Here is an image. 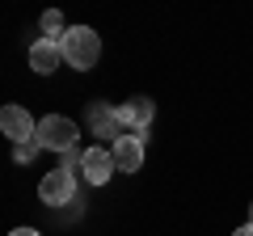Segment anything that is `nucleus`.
Returning a JSON list of instances; mask_svg holds the SVG:
<instances>
[{
	"label": "nucleus",
	"mask_w": 253,
	"mask_h": 236,
	"mask_svg": "<svg viewBox=\"0 0 253 236\" xmlns=\"http://www.w3.org/2000/svg\"><path fill=\"white\" fill-rule=\"evenodd\" d=\"M232 236H253V224H245V228H236Z\"/></svg>",
	"instance_id": "nucleus-13"
},
{
	"label": "nucleus",
	"mask_w": 253,
	"mask_h": 236,
	"mask_svg": "<svg viewBox=\"0 0 253 236\" xmlns=\"http://www.w3.org/2000/svg\"><path fill=\"white\" fill-rule=\"evenodd\" d=\"M9 236H38V232H34V228H13Z\"/></svg>",
	"instance_id": "nucleus-12"
},
{
	"label": "nucleus",
	"mask_w": 253,
	"mask_h": 236,
	"mask_svg": "<svg viewBox=\"0 0 253 236\" xmlns=\"http://www.w3.org/2000/svg\"><path fill=\"white\" fill-rule=\"evenodd\" d=\"M76 139H81V127H76L72 118H59V114H46L42 122H38V148H46V152H72Z\"/></svg>",
	"instance_id": "nucleus-2"
},
{
	"label": "nucleus",
	"mask_w": 253,
	"mask_h": 236,
	"mask_svg": "<svg viewBox=\"0 0 253 236\" xmlns=\"http://www.w3.org/2000/svg\"><path fill=\"white\" fill-rule=\"evenodd\" d=\"M114 114H118L123 135H139V139H144L148 122H152V101H148V97H135V101H126V106H118Z\"/></svg>",
	"instance_id": "nucleus-5"
},
{
	"label": "nucleus",
	"mask_w": 253,
	"mask_h": 236,
	"mask_svg": "<svg viewBox=\"0 0 253 236\" xmlns=\"http://www.w3.org/2000/svg\"><path fill=\"white\" fill-rule=\"evenodd\" d=\"M34 152H38V139H34V144H26V148H17V160H30Z\"/></svg>",
	"instance_id": "nucleus-11"
},
{
	"label": "nucleus",
	"mask_w": 253,
	"mask_h": 236,
	"mask_svg": "<svg viewBox=\"0 0 253 236\" xmlns=\"http://www.w3.org/2000/svg\"><path fill=\"white\" fill-rule=\"evenodd\" d=\"M89 127L97 131V135H106V139H118V135H123L118 114L106 106V101H89Z\"/></svg>",
	"instance_id": "nucleus-9"
},
{
	"label": "nucleus",
	"mask_w": 253,
	"mask_h": 236,
	"mask_svg": "<svg viewBox=\"0 0 253 236\" xmlns=\"http://www.w3.org/2000/svg\"><path fill=\"white\" fill-rule=\"evenodd\" d=\"M59 59H63L59 38H38V42L30 46V68H34L38 76H51L55 68H59Z\"/></svg>",
	"instance_id": "nucleus-7"
},
{
	"label": "nucleus",
	"mask_w": 253,
	"mask_h": 236,
	"mask_svg": "<svg viewBox=\"0 0 253 236\" xmlns=\"http://www.w3.org/2000/svg\"><path fill=\"white\" fill-rule=\"evenodd\" d=\"M0 131H4L17 148H26V144L38 139V122L30 118L26 106H4V110H0Z\"/></svg>",
	"instance_id": "nucleus-3"
},
{
	"label": "nucleus",
	"mask_w": 253,
	"mask_h": 236,
	"mask_svg": "<svg viewBox=\"0 0 253 236\" xmlns=\"http://www.w3.org/2000/svg\"><path fill=\"white\" fill-rule=\"evenodd\" d=\"M110 152H114V164L123 173H135L139 164H144V139H139V135H118Z\"/></svg>",
	"instance_id": "nucleus-8"
},
{
	"label": "nucleus",
	"mask_w": 253,
	"mask_h": 236,
	"mask_svg": "<svg viewBox=\"0 0 253 236\" xmlns=\"http://www.w3.org/2000/svg\"><path fill=\"white\" fill-rule=\"evenodd\" d=\"M42 30H46V34H55V30H59V34H68V30H63V17H59L55 9L42 13Z\"/></svg>",
	"instance_id": "nucleus-10"
},
{
	"label": "nucleus",
	"mask_w": 253,
	"mask_h": 236,
	"mask_svg": "<svg viewBox=\"0 0 253 236\" xmlns=\"http://www.w3.org/2000/svg\"><path fill=\"white\" fill-rule=\"evenodd\" d=\"M114 152H106V148H89V152L81 156V173L89 186H106L110 177H114Z\"/></svg>",
	"instance_id": "nucleus-6"
},
{
	"label": "nucleus",
	"mask_w": 253,
	"mask_h": 236,
	"mask_svg": "<svg viewBox=\"0 0 253 236\" xmlns=\"http://www.w3.org/2000/svg\"><path fill=\"white\" fill-rule=\"evenodd\" d=\"M59 46H63V64L76 68V72H89V68L101 59V38L93 34L89 26H72L59 38Z\"/></svg>",
	"instance_id": "nucleus-1"
},
{
	"label": "nucleus",
	"mask_w": 253,
	"mask_h": 236,
	"mask_svg": "<svg viewBox=\"0 0 253 236\" xmlns=\"http://www.w3.org/2000/svg\"><path fill=\"white\" fill-rule=\"evenodd\" d=\"M72 194H76L72 169H51L42 182H38V198H42L46 207H63V202H72Z\"/></svg>",
	"instance_id": "nucleus-4"
}]
</instances>
